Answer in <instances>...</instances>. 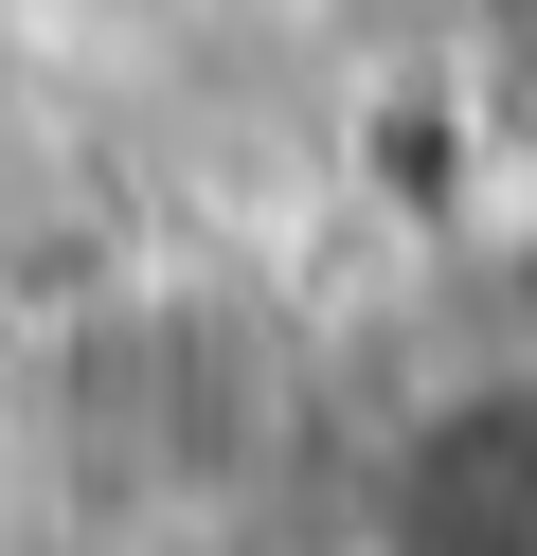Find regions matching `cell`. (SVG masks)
<instances>
[{"label":"cell","instance_id":"obj_1","mask_svg":"<svg viewBox=\"0 0 537 556\" xmlns=\"http://www.w3.org/2000/svg\"><path fill=\"white\" fill-rule=\"evenodd\" d=\"M341 556H537V359H465L358 448Z\"/></svg>","mask_w":537,"mask_h":556},{"label":"cell","instance_id":"obj_2","mask_svg":"<svg viewBox=\"0 0 537 556\" xmlns=\"http://www.w3.org/2000/svg\"><path fill=\"white\" fill-rule=\"evenodd\" d=\"M448 54H465V73H484L501 109L537 126V0H448Z\"/></svg>","mask_w":537,"mask_h":556}]
</instances>
